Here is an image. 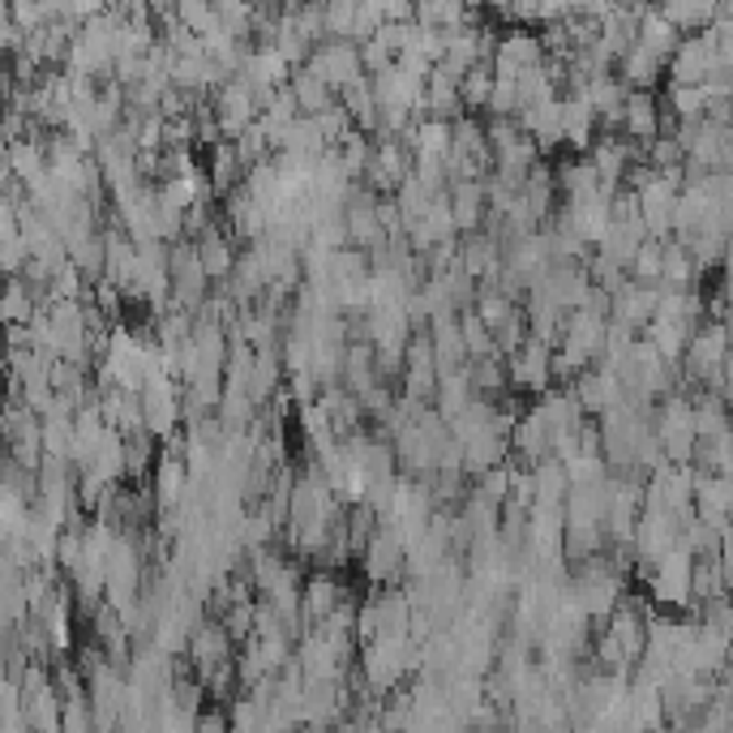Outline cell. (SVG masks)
<instances>
[{
	"label": "cell",
	"mask_w": 733,
	"mask_h": 733,
	"mask_svg": "<svg viewBox=\"0 0 733 733\" xmlns=\"http://www.w3.org/2000/svg\"><path fill=\"white\" fill-rule=\"evenodd\" d=\"M360 571L374 588H399L408 579V545L399 537V528L378 524V537L369 540V549L360 558Z\"/></svg>",
	"instance_id": "6da1fadb"
},
{
	"label": "cell",
	"mask_w": 733,
	"mask_h": 733,
	"mask_svg": "<svg viewBox=\"0 0 733 733\" xmlns=\"http://www.w3.org/2000/svg\"><path fill=\"white\" fill-rule=\"evenodd\" d=\"M305 69L309 74H317L335 95H339V90H347L356 77H365L360 43H352V39H326V43L313 47V56H309Z\"/></svg>",
	"instance_id": "7a4b0ae2"
},
{
	"label": "cell",
	"mask_w": 733,
	"mask_h": 733,
	"mask_svg": "<svg viewBox=\"0 0 733 733\" xmlns=\"http://www.w3.org/2000/svg\"><path fill=\"white\" fill-rule=\"evenodd\" d=\"M489 69L494 77L502 82H524L528 74H537L545 69V43H540L537 31H502V43L498 52H494V61H489Z\"/></svg>",
	"instance_id": "3957f363"
},
{
	"label": "cell",
	"mask_w": 733,
	"mask_h": 733,
	"mask_svg": "<svg viewBox=\"0 0 733 733\" xmlns=\"http://www.w3.org/2000/svg\"><path fill=\"white\" fill-rule=\"evenodd\" d=\"M181 390L176 378H159L142 390V412H147V433L163 446L168 438H176L185 429V408H181Z\"/></svg>",
	"instance_id": "277c9868"
},
{
	"label": "cell",
	"mask_w": 733,
	"mask_h": 733,
	"mask_svg": "<svg viewBox=\"0 0 733 733\" xmlns=\"http://www.w3.org/2000/svg\"><path fill=\"white\" fill-rule=\"evenodd\" d=\"M721 69V52H716V35H691L682 39V47L673 52L669 69H665V82L669 86H703L708 77Z\"/></svg>",
	"instance_id": "5b68a950"
},
{
	"label": "cell",
	"mask_w": 733,
	"mask_h": 733,
	"mask_svg": "<svg viewBox=\"0 0 733 733\" xmlns=\"http://www.w3.org/2000/svg\"><path fill=\"white\" fill-rule=\"evenodd\" d=\"M506 369H510V395L540 399V395L553 390V347H545L532 339L524 352H515V356L506 360Z\"/></svg>",
	"instance_id": "8992f818"
},
{
	"label": "cell",
	"mask_w": 733,
	"mask_h": 733,
	"mask_svg": "<svg viewBox=\"0 0 733 733\" xmlns=\"http://www.w3.org/2000/svg\"><path fill=\"white\" fill-rule=\"evenodd\" d=\"M605 335H610V317L579 309V313L567 317V335H562V347H558V352H567L583 369H592V365H601V356H605Z\"/></svg>",
	"instance_id": "52a82bcc"
},
{
	"label": "cell",
	"mask_w": 733,
	"mask_h": 733,
	"mask_svg": "<svg viewBox=\"0 0 733 733\" xmlns=\"http://www.w3.org/2000/svg\"><path fill=\"white\" fill-rule=\"evenodd\" d=\"M347 588L339 571H309L305 575V601H301V617H305L309 630H317V626H326L335 610L347 601Z\"/></svg>",
	"instance_id": "ba28073f"
},
{
	"label": "cell",
	"mask_w": 733,
	"mask_h": 733,
	"mask_svg": "<svg viewBox=\"0 0 733 733\" xmlns=\"http://www.w3.org/2000/svg\"><path fill=\"white\" fill-rule=\"evenodd\" d=\"M215 116H219V129H224V138L236 142L245 129H254L262 112H258V99H254V86L245 82V77H236L228 82L219 95H215Z\"/></svg>",
	"instance_id": "9c48e42d"
},
{
	"label": "cell",
	"mask_w": 733,
	"mask_h": 733,
	"mask_svg": "<svg viewBox=\"0 0 733 733\" xmlns=\"http://www.w3.org/2000/svg\"><path fill=\"white\" fill-rule=\"evenodd\" d=\"M579 399V408H583V417H605L610 408H617L622 399H626V390H622V378H617V369L610 365H592L588 374H579V382L571 386Z\"/></svg>",
	"instance_id": "30bf717a"
},
{
	"label": "cell",
	"mask_w": 733,
	"mask_h": 733,
	"mask_svg": "<svg viewBox=\"0 0 733 733\" xmlns=\"http://www.w3.org/2000/svg\"><path fill=\"white\" fill-rule=\"evenodd\" d=\"M231 644H236V639L228 635V626H224L219 617H206L190 639V656H193V665H197V678H206V673L231 665Z\"/></svg>",
	"instance_id": "8fae6325"
},
{
	"label": "cell",
	"mask_w": 733,
	"mask_h": 733,
	"mask_svg": "<svg viewBox=\"0 0 733 733\" xmlns=\"http://www.w3.org/2000/svg\"><path fill=\"white\" fill-rule=\"evenodd\" d=\"M510 460L524 463V467H537V463L553 460V429L545 424L537 408L524 412V421L515 424L510 433Z\"/></svg>",
	"instance_id": "7c38bea8"
},
{
	"label": "cell",
	"mask_w": 733,
	"mask_h": 733,
	"mask_svg": "<svg viewBox=\"0 0 733 733\" xmlns=\"http://www.w3.org/2000/svg\"><path fill=\"white\" fill-rule=\"evenodd\" d=\"M193 245H197V258H202V267H206V274H211V283L224 288L231 274H236V262H240V249H236L231 231L224 228V219L206 231V236H197Z\"/></svg>",
	"instance_id": "4fadbf2b"
},
{
	"label": "cell",
	"mask_w": 733,
	"mask_h": 733,
	"mask_svg": "<svg viewBox=\"0 0 733 733\" xmlns=\"http://www.w3.org/2000/svg\"><path fill=\"white\" fill-rule=\"evenodd\" d=\"M622 138L639 142V147H653L660 138V95L653 90H630L626 108H622Z\"/></svg>",
	"instance_id": "5bb4252c"
},
{
	"label": "cell",
	"mask_w": 733,
	"mask_h": 733,
	"mask_svg": "<svg viewBox=\"0 0 733 733\" xmlns=\"http://www.w3.org/2000/svg\"><path fill=\"white\" fill-rule=\"evenodd\" d=\"M656 309H660V288H639V283H626L622 292L614 297V313L610 322H622L630 331H648L656 322Z\"/></svg>",
	"instance_id": "9a60e30c"
},
{
	"label": "cell",
	"mask_w": 733,
	"mask_h": 733,
	"mask_svg": "<svg viewBox=\"0 0 733 733\" xmlns=\"http://www.w3.org/2000/svg\"><path fill=\"white\" fill-rule=\"evenodd\" d=\"M429 339H433V352H438V369L451 374V369H463L467 365V347H463V322L460 313H438L429 322Z\"/></svg>",
	"instance_id": "2e32d148"
},
{
	"label": "cell",
	"mask_w": 733,
	"mask_h": 733,
	"mask_svg": "<svg viewBox=\"0 0 733 733\" xmlns=\"http://www.w3.org/2000/svg\"><path fill=\"white\" fill-rule=\"evenodd\" d=\"M472 399H476V386H472V365H463V369H451V374H442V382H438V395H433V408H438V417L446 424H455L472 408Z\"/></svg>",
	"instance_id": "e0dca14e"
},
{
	"label": "cell",
	"mask_w": 733,
	"mask_h": 733,
	"mask_svg": "<svg viewBox=\"0 0 733 733\" xmlns=\"http://www.w3.org/2000/svg\"><path fill=\"white\" fill-rule=\"evenodd\" d=\"M190 467L185 460H172V455H163L159 451V463H154V476H151V489H154V502H159V510H176L185 494H190Z\"/></svg>",
	"instance_id": "ac0fdd59"
},
{
	"label": "cell",
	"mask_w": 733,
	"mask_h": 733,
	"mask_svg": "<svg viewBox=\"0 0 733 733\" xmlns=\"http://www.w3.org/2000/svg\"><path fill=\"white\" fill-rule=\"evenodd\" d=\"M665 69H669V65H665L660 56H653L644 43H635V47L617 61V77H622L630 90H653V95H656V86H660V77H665Z\"/></svg>",
	"instance_id": "d6986e66"
},
{
	"label": "cell",
	"mask_w": 733,
	"mask_h": 733,
	"mask_svg": "<svg viewBox=\"0 0 733 733\" xmlns=\"http://www.w3.org/2000/svg\"><path fill=\"white\" fill-rule=\"evenodd\" d=\"M639 43L653 52V56H660L665 65L673 61V52L682 47V31L660 13V4H648V13H644V22H639Z\"/></svg>",
	"instance_id": "ffe728a7"
},
{
	"label": "cell",
	"mask_w": 733,
	"mask_h": 733,
	"mask_svg": "<svg viewBox=\"0 0 733 733\" xmlns=\"http://www.w3.org/2000/svg\"><path fill=\"white\" fill-rule=\"evenodd\" d=\"M297 429H301V438H305V446H309V455H313V460H317V455H331V451L339 446L335 421H331V412H326L322 403L301 408V412H297Z\"/></svg>",
	"instance_id": "44dd1931"
},
{
	"label": "cell",
	"mask_w": 733,
	"mask_h": 733,
	"mask_svg": "<svg viewBox=\"0 0 733 733\" xmlns=\"http://www.w3.org/2000/svg\"><path fill=\"white\" fill-rule=\"evenodd\" d=\"M382 382L378 378V347L374 344H347L344 352V386L360 399L365 390H374V386Z\"/></svg>",
	"instance_id": "7402d4cb"
},
{
	"label": "cell",
	"mask_w": 733,
	"mask_h": 733,
	"mask_svg": "<svg viewBox=\"0 0 733 733\" xmlns=\"http://www.w3.org/2000/svg\"><path fill=\"white\" fill-rule=\"evenodd\" d=\"M558 193H562V202H583V197H592V193H601V176H596V168L588 163V159H562L558 168Z\"/></svg>",
	"instance_id": "603a6c76"
},
{
	"label": "cell",
	"mask_w": 733,
	"mask_h": 733,
	"mask_svg": "<svg viewBox=\"0 0 733 733\" xmlns=\"http://www.w3.org/2000/svg\"><path fill=\"white\" fill-rule=\"evenodd\" d=\"M540 417H545V424L558 433V429H575V424H583L588 417H583V408H579V399H575V390L571 386H553L549 395H540L537 403Z\"/></svg>",
	"instance_id": "cb8c5ba5"
},
{
	"label": "cell",
	"mask_w": 733,
	"mask_h": 733,
	"mask_svg": "<svg viewBox=\"0 0 733 733\" xmlns=\"http://www.w3.org/2000/svg\"><path fill=\"white\" fill-rule=\"evenodd\" d=\"M206 176H211L219 197H228L231 190L245 185V163L236 154V142H219L215 151H206Z\"/></svg>",
	"instance_id": "d4e9b609"
},
{
	"label": "cell",
	"mask_w": 733,
	"mask_h": 733,
	"mask_svg": "<svg viewBox=\"0 0 733 733\" xmlns=\"http://www.w3.org/2000/svg\"><path fill=\"white\" fill-rule=\"evenodd\" d=\"M716 9L721 4H699V0H673V4H660V13L682 31V39L708 35L716 26Z\"/></svg>",
	"instance_id": "484cf974"
},
{
	"label": "cell",
	"mask_w": 733,
	"mask_h": 733,
	"mask_svg": "<svg viewBox=\"0 0 733 733\" xmlns=\"http://www.w3.org/2000/svg\"><path fill=\"white\" fill-rule=\"evenodd\" d=\"M691 403H694V433H699V438H721V433H730L733 412L716 390H694Z\"/></svg>",
	"instance_id": "4316f807"
},
{
	"label": "cell",
	"mask_w": 733,
	"mask_h": 733,
	"mask_svg": "<svg viewBox=\"0 0 733 733\" xmlns=\"http://www.w3.org/2000/svg\"><path fill=\"white\" fill-rule=\"evenodd\" d=\"M703 270L694 267V258L687 254V245L673 236L665 240V267H660V288H682V292H694Z\"/></svg>",
	"instance_id": "83f0119b"
},
{
	"label": "cell",
	"mask_w": 733,
	"mask_h": 733,
	"mask_svg": "<svg viewBox=\"0 0 733 733\" xmlns=\"http://www.w3.org/2000/svg\"><path fill=\"white\" fill-rule=\"evenodd\" d=\"M154 463H159V442L151 433L125 438V485H151Z\"/></svg>",
	"instance_id": "f1b7e54d"
},
{
	"label": "cell",
	"mask_w": 733,
	"mask_h": 733,
	"mask_svg": "<svg viewBox=\"0 0 733 733\" xmlns=\"http://www.w3.org/2000/svg\"><path fill=\"white\" fill-rule=\"evenodd\" d=\"M288 86H292V95H297V104H301V112L305 116H322L326 108L339 104V95H335L317 74H309V69H297Z\"/></svg>",
	"instance_id": "f546056e"
},
{
	"label": "cell",
	"mask_w": 733,
	"mask_h": 733,
	"mask_svg": "<svg viewBox=\"0 0 733 733\" xmlns=\"http://www.w3.org/2000/svg\"><path fill=\"white\" fill-rule=\"evenodd\" d=\"M494 69L489 65H476V69H467L460 82V104L467 116H485L489 112V99H494Z\"/></svg>",
	"instance_id": "4dcf8cb0"
},
{
	"label": "cell",
	"mask_w": 733,
	"mask_h": 733,
	"mask_svg": "<svg viewBox=\"0 0 733 733\" xmlns=\"http://www.w3.org/2000/svg\"><path fill=\"white\" fill-rule=\"evenodd\" d=\"M532 481H537V502L567 506V498H571V476H567V463L562 460L537 463V467H532Z\"/></svg>",
	"instance_id": "1f68e13d"
},
{
	"label": "cell",
	"mask_w": 733,
	"mask_h": 733,
	"mask_svg": "<svg viewBox=\"0 0 733 733\" xmlns=\"http://www.w3.org/2000/svg\"><path fill=\"white\" fill-rule=\"evenodd\" d=\"M39 313V292L26 283V279H9V288H4V322L9 326H31Z\"/></svg>",
	"instance_id": "d6a6232c"
},
{
	"label": "cell",
	"mask_w": 733,
	"mask_h": 733,
	"mask_svg": "<svg viewBox=\"0 0 733 733\" xmlns=\"http://www.w3.org/2000/svg\"><path fill=\"white\" fill-rule=\"evenodd\" d=\"M588 99H592L596 116H622L626 99H630V86H626L617 74L592 77V82H588Z\"/></svg>",
	"instance_id": "836d02e7"
},
{
	"label": "cell",
	"mask_w": 733,
	"mask_h": 733,
	"mask_svg": "<svg viewBox=\"0 0 733 733\" xmlns=\"http://www.w3.org/2000/svg\"><path fill=\"white\" fill-rule=\"evenodd\" d=\"M472 386H476V395L481 399H506L510 395V369H506V360L494 356V360H476L472 365Z\"/></svg>",
	"instance_id": "e575fe53"
},
{
	"label": "cell",
	"mask_w": 733,
	"mask_h": 733,
	"mask_svg": "<svg viewBox=\"0 0 733 733\" xmlns=\"http://www.w3.org/2000/svg\"><path fill=\"white\" fill-rule=\"evenodd\" d=\"M463 322V347H467V365H476V360H494L498 356V344H494V331L476 317V309H467L460 313Z\"/></svg>",
	"instance_id": "d590c367"
},
{
	"label": "cell",
	"mask_w": 733,
	"mask_h": 733,
	"mask_svg": "<svg viewBox=\"0 0 733 733\" xmlns=\"http://www.w3.org/2000/svg\"><path fill=\"white\" fill-rule=\"evenodd\" d=\"M374 151H378V142L369 138V133H347L344 142H339V159H344V172L352 181H365V172H369V163H374Z\"/></svg>",
	"instance_id": "8d00e7d4"
},
{
	"label": "cell",
	"mask_w": 733,
	"mask_h": 733,
	"mask_svg": "<svg viewBox=\"0 0 733 733\" xmlns=\"http://www.w3.org/2000/svg\"><path fill=\"white\" fill-rule=\"evenodd\" d=\"M660 267H665V240H648L639 254H635V262H630V283H639V288H660Z\"/></svg>",
	"instance_id": "74e56055"
},
{
	"label": "cell",
	"mask_w": 733,
	"mask_h": 733,
	"mask_svg": "<svg viewBox=\"0 0 733 733\" xmlns=\"http://www.w3.org/2000/svg\"><path fill=\"white\" fill-rule=\"evenodd\" d=\"M108 485H125V433H116V429H108V438H104V451L95 455V463H90Z\"/></svg>",
	"instance_id": "f35d334b"
},
{
	"label": "cell",
	"mask_w": 733,
	"mask_h": 733,
	"mask_svg": "<svg viewBox=\"0 0 733 733\" xmlns=\"http://www.w3.org/2000/svg\"><path fill=\"white\" fill-rule=\"evenodd\" d=\"M660 99L678 112L682 125H687V120H703V112H708V95H703V86H665Z\"/></svg>",
	"instance_id": "ab89813d"
},
{
	"label": "cell",
	"mask_w": 733,
	"mask_h": 733,
	"mask_svg": "<svg viewBox=\"0 0 733 733\" xmlns=\"http://www.w3.org/2000/svg\"><path fill=\"white\" fill-rule=\"evenodd\" d=\"M254 365H258V352L236 339V344L228 347V369H224L228 390H249V386H254Z\"/></svg>",
	"instance_id": "60d3db41"
},
{
	"label": "cell",
	"mask_w": 733,
	"mask_h": 733,
	"mask_svg": "<svg viewBox=\"0 0 733 733\" xmlns=\"http://www.w3.org/2000/svg\"><path fill=\"white\" fill-rule=\"evenodd\" d=\"M476 317H481V322H485V326H489V331H498L502 322H506V317H510V313H515V301H510V297H506V292H502V288H481V297H476Z\"/></svg>",
	"instance_id": "b9f144b4"
},
{
	"label": "cell",
	"mask_w": 733,
	"mask_h": 733,
	"mask_svg": "<svg viewBox=\"0 0 733 733\" xmlns=\"http://www.w3.org/2000/svg\"><path fill=\"white\" fill-rule=\"evenodd\" d=\"M43 451L56 455V460H69V455H74V421H65V417H43Z\"/></svg>",
	"instance_id": "7bdbcfd3"
},
{
	"label": "cell",
	"mask_w": 733,
	"mask_h": 733,
	"mask_svg": "<svg viewBox=\"0 0 733 733\" xmlns=\"http://www.w3.org/2000/svg\"><path fill=\"white\" fill-rule=\"evenodd\" d=\"M313 125L326 138V147H339L347 133H356V120H352V112H347L344 104H335V108H326L322 116H313Z\"/></svg>",
	"instance_id": "ee69618b"
},
{
	"label": "cell",
	"mask_w": 733,
	"mask_h": 733,
	"mask_svg": "<svg viewBox=\"0 0 733 733\" xmlns=\"http://www.w3.org/2000/svg\"><path fill=\"white\" fill-rule=\"evenodd\" d=\"M485 138H489V151L498 159L502 151H510L519 138H528L524 129H519V120H506V116H485Z\"/></svg>",
	"instance_id": "f6af8a7d"
},
{
	"label": "cell",
	"mask_w": 733,
	"mask_h": 733,
	"mask_svg": "<svg viewBox=\"0 0 733 733\" xmlns=\"http://www.w3.org/2000/svg\"><path fill=\"white\" fill-rule=\"evenodd\" d=\"M356 13H360L356 0H331V4H326V39H352Z\"/></svg>",
	"instance_id": "bcb514c9"
},
{
	"label": "cell",
	"mask_w": 733,
	"mask_h": 733,
	"mask_svg": "<svg viewBox=\"0 0 733 733\" xmlns=\"http://www.w3.org/2000/svg\"><path fill=\"white\" fill-rule=\"evenodd\" d=\"M283 395H288V399H292V408L301 412V408H313V403L322 399V382H317L313 374H288Z\"/></svg>",
	"instance_id": "7dc6e473"
},
{
	"label": "cell",
	"mask_w": 733,
	"mask_h": 733,
	"mask_svg": "<svg viewBox=\"0 0 733 733\" xmlns=\"http://www.w3.org/2000/svg\"><path fill=\"white\" fill-rule=\"evenodd\" d=\"M524 112V99H519V82H494V99H489V112L485 116H506V120H515V116Z\"/></svg>",
	"instance_id": "c3c4849f"
},
{
	"label": "cell",
	"mask_w": 733,
	"mask_h": 733,
	"mask_svg": "<svg viewBox=\"0 0 733 733\" xmlns=\"http://www.w3.org/2000/svg\"><path fill=\"white\" fill-rule=\"evenodd\" d=\"M716 292H721V297H725V305L733 309V262L721 267V288H716Z\"/></svg>",
	"instance_id": "681fc988"
}]
</instances>
